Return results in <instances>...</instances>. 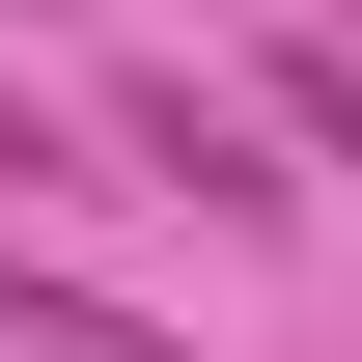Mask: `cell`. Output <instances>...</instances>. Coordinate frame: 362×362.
I'll use <instances>...</instances> for the list:
<instances>
[{
	"label": "cell",
	"instance_id": "4",
	"mask_svg": "<svg viewBox=\"0 0 362 362\" xmlns=\"http://www.w3.org/2000/svg\"><path fill=\"white\" fill-rule=\"evenodd\" d=\"M307 28H362V0H307Z\"/></svg>",
	"mask_w": 362,
	"mask_h": 362
},
{
	"label": "cell",
	"instance_id": "1",
	"mask_svg": "<svg viewBox=\"0 0 362 362\" xmlns=\"http://www.w3.org/2000/svg\"><path fill=\"white\" fill-rule=\"evenodd\" d=\"M112 139H139V168H168V195H279V168H251V112L195 84V56H168V84H112Z\"/></svg>",
	"mask_w": 362,
	"mask_h": 362
},
{
	"label": "cell",
	"instance_id": "2",
	"mask_svg": "<svg viewBox=\"0 0 362 362\" xmlns=\"http://www.w3.org/2000/svg\"><path fill=\"white\" fill-rule=\"evenodd\" d=\"M0 334L28 362H195V334H139V307H84V279H28V251H0Z\"/></svg>",
	"mask_w": 362,
	"mask_h": 362
},
{
	"label": "cell",
	"instance_id": "3",
	"mask_svg": "<svg viewBox=\"0 0 362 362\" xmlns=\"http://www.w3.org/2000/svg\"><path fill=\"white\" fill-rule=\"evenodd\" d=\"M279 112H307L334 168H362V28H279Z\"/></svg>",
	"mask_w": 362,
	"mask_h": 362
}]
</instances>
